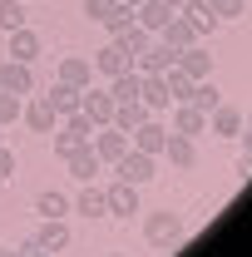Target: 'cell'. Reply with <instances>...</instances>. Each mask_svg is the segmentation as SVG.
Segmentation results:
<instances>
[{"label":"cell","instance_id":"ac0fdd59","mask_svg":"<svg viewBox=\"0 0 252 257\" xmlns=\"http://www.w3.org/2000/svg\"><path fill=\"white\" fill-rule=\"evenodd\" d=\"M178 69H183L188 79H208V74H213V55L203 50V40L188 45V50H178Z\"/></svg>","mask_w":252,"mask_h":257},{"label":"cell","instance_id":"d4e9b609","mask_svg":"<svg viewBox=\"0 0 252 257\" xmlns=\"http://www.w3.org/2000/svg\"><path fill=\"white\" fill-rule=\"evenodd\" d=\"M45 99H50V109H55L60 119H64V114H74V109H79V89H74V84H60V79L50 84V94H45Z\"/></svg>","mask_w":252,"mask_h":257},{"label":"cell","instance_id":"f546056e","mask_svg":"<svg viewBox=\"0 0 252 257\" xmlns=\"http://www.w3.org/2000/svg\"><path fill=\"white\" fill-rule=\"evenodd\" d=\"M109 94H114V104H124V99H139V69H119V74L109 79Z\"/></svg>","mask_w":252,"mask_h":257},{"label":"cell","instance_id":"44dd1931","mask_svg":"<svg viewBox=\"0 0 252 257\" xmlns=\"http://www.w3.org/2000/svg\"><path fill=\"white\" fill-rule=\"evenodd\" d=\"M79 218H109V198H104V188H94V183H84V193L69 203Z\"/></svg>","mask_w":252,"mask_h":257},{"label":"cell","instance_id":"8d00e7d4","mask_svg":"<svg viewBox=\"0 0 252 257\" xmlns=\"http://www.w3.org/2000/svg\"><path fill=\"white\" fill-rule=\"evenodd\" d=\"M232 173H237V178L247 183V178H252V154H242V159H237V168H232Z\"/></svg>","mask_w":252,"mask_h":257},{"label":"cell","instance_id":"6da1fadb","mask_svg":"<svg viewBox=\"0 0 252 257\" xmlns=\"http://www.w3.org/2000/svg\"><path fill=\"white\" fill-rule=\"evenodd\" d=\"M144 237H149V247L158 252H168V247H178L183 242V223H178V213H149V223H144Z\"/></svg>","mask_w":252,"mask_h":257},{"label":"cell","instance_id":"1f68e13d","mask_svg":"<svg viewBox=\"0 0 252 257\" xmlns=\"http://www.w3.org/2000/svg\"><path fill=\"white\" fill-rule=\"evenodd\" d=\"M25 25V0H0V30H20Z\"/></svg>","mask_w":252,"mask_h":257},{"label":"cell","instance_id":"bcb514c9","mask_svg":"<svg viewBox=\"0 0 252 257\" xmlns=\"http://www.w3.org/2000/svg\"><path fill=\"white\" fill-rule=\"evenodd\" d=\"M0 134H5V128H0ZM0 144H5V139H0Z\"/></svg>","mask_w":252,"mask_h":257},{"label":"cell","instance_id":"b9f144b4","mask_svg":"<svg viewBox=\"0 0 252 257\" xmlns=\"http://www.w3.org/2000/svg\"><path fill=\"white\" fill-rule=\"evenodd\" d=\"M168 5H173V10H178V5H183V0H168Z\"/></svg>","mask_w":252,"mask_h":257},{"label":"cell","instance_id":"4316f807","mask_svg":"<svg viewBox=\"0 0 252 257\" xmlns=\"http://www.w3.org/2000/svg\"><path fill=\"white\" fill-rule=\"evenodd\" d=\"M163 84H168V99H173V104H188V99H193V84H198V79H188V74L173 64V69H163Z\"/></svg>","mask_w":252,"mask_h":257},{"label":"cell","instance_id":"30bf717a","mask_svg":"<svg viewBox=\"0 0 252 257\" xmlns=\"http://www.w3.org/2000/svg\"><path fill=\"white\" fill-rule=\"evenodd\" d=\"M20 119H25L30 134H55V124H60V114L50 109V99H45V94H35L30 104H25V114H20Z\"/></svg>","mask_w":252,"mask_h":257},{"label":"cell","instance_id":"9c48e42d","mask_svg":"<svg viewBox=\"0 0 252 257\" xmlns=\"http://www.w3.org/2000/svg\"><path fill=\"white\" fill-rule=\"evenodd\" d=\"M79 109H84V114L94 119V128H104L109 119H114V94H109V89H94V84H89V89H79Z\"/></svg>","mask_w":252,"mask_h":257},{"label":"cell","instance_id":"8992f818","mask_svg":"<svg viewBox=\"0 0 252 257\" xmlns=\"http://www.w3.org/2000/svg\"><path fill=\"white\" fill-rule=\"evenodd\" d=\"M0 89L30 99V94H35V69H30L25 60H5V64H0Z\"/></svg>","mask_w":252,"mask_h":257},{"label":"cell","instance_id":"ee69618b","mask_svg":"<svg viewBox=\"0 0 252 257\" xmlns=\"http://www.w3.org/2000/svg\"><path fill=\"white\" fill-rule=\"evenodd\" d=\"M109 257H124V252H109Z\"/></svg>","mask_w":252,"mask_h":257},{"label":"cell","instance_id":"f35d334b","mask_svg":"<svg viewBox=\"0 0 252 257\" xmlns=\"http://www.w3.org/2000/svg\"><path fill=\"white\" fill-rule=\"evenodd\" d=\"M237 139H242V149H247V154H252V128H247V134H237Z\"/></svg>","mask_w":252,"mask_h":257},{"label":"cell","instance_id":"7bdbcfd3","mask_svg":"<svg viewBox=\"0 0 252 257\" xmlns=\"http://www.w3.org/2000/svg\"><path fill=\"white\" fill-rule=\"evenodd\" d=\"M124 5H144V0H124Z\"/></svg>","mask_w":252,"mask_h":257},{"label":"cell","instance_id":"2e32d148","mask_svg":"<svg viewBox=\"0 0 252 257\" xmlns=\"http://www.w3.org/2000/svg\"><path fill=\"white\" fill-rule=\"evenodd\" d=\"M30 242H35V247H45V252H64V247H69V223H64V218H45Z\"/></svg>","mask_w":252,"mask_h":257},{"label":"cell","instance_id":"7402d4cb","mask_svg":"<svg viewBox=\"0 0 252 257\" xmlns=\"http://www.w3.org/2000/svg\"><path fill=\"white\" fill-rule=\"evenodd\" d=\"M158 40H163V45H173V50H188V45H198L203 35L193 30V25L183 20V15H173V20H168V25L158 30Z\"/></svg>","mask_w":252,"mask_h":257},{"label":"cell","instance_id":"ba28073f","mask_svg":"<svg viewBox=\"0 0 252 257\" xmlns=\"http://www.w3.org/2000/svg\"><path fill=\"white\" fill-rule=\"evenodd\" d=\"M149 40H154V35H149L139 20H134V25H124V30H114V50H119V55L129 60V69H134V60L149 50Z\"/></svg>","mask_w":252,"mask_h":257},{"label":"cell","instance_id":"5b68a950","mask_svg":"<svg viewBox=\"0 0 252 257\" xmlns=\"http://www.w3.org/2000/svg\"><path fill=\"white\" fill-rule=\"evenodd\" d=\"M173 64H178V50H173V45H163V40L154 35V40H149V50L134 60V69H139V74H163V69H173Z\"/></svg>","mask_w":252,"mask_h":257},{"label":"cell","instance_id":"74e56055","mask_svg":"<svg viewBox=\"0 0 252 257\" xmlns=\"http://www.w3.org/2000/svg\"><path fill=\"white\" fill-rule=\"evenodd\" d=\"M30 247H35V242H25V247H15V252H10V247H0V257H30Z\"/></svg>","mask_w":252,"mask_h":257},{"label":"cell","instance_id":"e0dca14e","mask_svg":"<svg viewBox=\"0 0 252 257\" xmlns=\"http://www.w3.org/2000/svg\"><path fill=\"white\" fill-rule=\"evenodd\" d=\"M158 159H168L173 168H193V163H198V149H193L188 134H173V128H168V144H163V154H158Z\"/></svg>","mask_w":252,"mask_h":257},{"label":"cell","instance_id":"ab89813d","mask_svg":"<svg viewBox=\"0 0 252 257\" xmlns=\"http://www.w3.org/2000/svg\"><path fill=\"white\" fill-rule=\"evenodd\" d=\"M30 257H55V252H45V247H30Z\"/></svg>","mask_w":252,"mask_h":257},{"label":"cell","instance_id":"8fae6325","mask_svg":"<svg viewBox=\"0 0 252 257\" xmlns=\"http://www.w3.org/2000/svg\"><path fill=\"white\" fill-rule=\"evenodd\" d=\"M173 15H178V10H173L168 0H144V5H134V20H139L149 35H158L168 20H173Z\"/></svg>","mask_w":252,"mask_h":257},{"label":"cell","instance_id":"7dc6e473","mask_svg":"<svg viewBox=\"0 0 252 257\" xmlns=\"http://www.w3.org/2000/svg\"><path fill=\"white\" fill-rule=\"evenodd\" d=\"M242 5H252V0H242Z\"/></svg>","mask_w":252,"mask_h":257},{"label":"cell","instance_id":"52a82bcc","mask_svg":"<svg viewBox=\"0 0 252 257\" xmlns=\"http://www.w3.org/2000/svg\"><path fill=\"white\" fill-rule=\"evenodd\" d=\"M104 198H109V218H134V213H139V188L124 183V178H114V183L104 188Z\"/></svg>","mask_w":252,"mask_h":257},{"label":"cell","instance_id":"5bb4252c","mask_svg":"<svg viewBox=\"0 0 252 257\" xmlns=\"http://www.w3.org/2000/svg\"><path fill=\"white\" fill-rule=\"evenodd\" d=\"M64 163H69V173H74L79 183H94V178H99V168H104V163H99V154L89 149V144L69 149V154H64Z\"/></svg>","mask_w":252,"mask_h":257},{"label":"cell","instance_id":"e575fe53","mask_svg":"<svg viewBox=\"0 0 252 257\" xmlns=\"http://www.w3.org/2000/svg\"><path fill=\"white\" fill-rule=\"evenodd\" d=\"M109 10H114V0H84V15H89V20H104Z\"/></svg>","mask_w":252,"mask_h":257},{"label":"cell","instance_id":"60d3db41","mask_svg":"<svg viewBox=\"0 0 252 257\" xmlns=\"http://www.w3.org/2000/svg\"><path fill=\"white\" fill-rule=\"evenodd\" d=\"M242 128H252V114H242Z\"/></svg>","mask_w":252,"mask_h":257},{"label":"cell","instance_id":"7c38bea8","mask_svg":"<svg viewBox=\"0 0 252 257\" xmlns=\"http://www.w3.org/2000/svg\"><path fill=\"white\" fill-rule=\"evenodd\" d=\"M178 15H183V20H188V25L203 35V40H208V35L222 25L218 15H213V5H208V0H183V5H178Z\"/></svg>","mask_w":252,"mask_h":257},{"label":"cell","instance_id":"603a6c76","mask_svg":"<svg viewBox=\"0 0 252 257\" xmlns=\"http://www.w3.org/2000/svg\"><path fill=\"white\" fill-rule=\"evenodd\" d=\"M173 134H188V139L208 134V114H203L198 104H178V114H173Z\"/></svg>","mask_w":252,"mask_h":257},{"label":"cell","instance_id":"d6a6232c","mask_svg":"<svg viewBox=\"0 0 252 257\" xmlns=\"http://www.w3.org/2000/svg\"><path fill=\"white\" fill-rule=\"evenodd\" d=\"M99 25H104L109 35H114V30H124V25H134V5H124V0H114V10H109V15L99 20Z\"/></svg>","mask_w":252,"mask_h":257},{"label":"cell","instance_id":"f6af8a7d","mask_svg":"<svg viewBox=\"0 0 252 257\" xmlns=\"http://www.w3.org/2000/svg\"><path fill=\"white\" fill-rule=\"evenodd\" d=\"M0 188H5V178H0Z\"/></svg>","mask_w":252,"mask_h":257},{"label":"cell","instance_id":"3957f363","mask_svg":"<svg viewBox=\"0 0 252 257\" xmlns=\"http://www.w3.org/2000/svg\"><path fill=\"white\" fill-rule=\"evenodd\" d=\"M163 144H168V124H163L158 114H149L144 124L129 134V149H139V154H154V159L163 154Z\"/></svg>","mask_w":252,"mask_h":257},{"label":"cell","instance_id":"4fadbf2b","mask_svg":"<svg viewBox=\"0 0 252 257\" xmlns=\"http://www.w3.org/2000/svg\"><path fill=\"white\" fill-rule=\"evenodd\" d=\"M55 79H60V84H74V89H89V79H94V64L84 60V55H64L60 69H55Z\"/></svg>","mask_w":252,"mask_h":257},{"label":"cell","instance_id":"c3c4849f","mask_svg":"<svg viewBox=\"0 0 252 257\" xmlns=\"http://www.w3.org/2000/svg\"><path fill=\"white\" fill-rule=\"evenodd\" d=\"M25 5H30V0H25Z\"/></svg>","mask_w":252,"mask_h":257},{"label":"cell","instance_id":"484cf974","mask_svg":"<svg viewBox=\"0 0 252 257\" xmlns=\"http://www.w3.org/2000/svg\"><path fill=\"white\" fill-rule=\"evenodd\" d=\"M94 74H104V79H114V74H119V69H129V60L124 55H119V50H114V40H109V45H104V50H94Z\"/></svg>","mask_w":252,"mask_h":257},{"label":"cell","instance_id":"d6986e66","mask_svg":"<svg viewBox=\"0 0 252 257\" xmlns=\"http://www.w3.org/2000/svg\"><path fill=\"white\" fill-rule=\"evenodd\" d=\"M40 35L30 30V25H20V30H10V60H25V64H35L40 60Z\"/></svg>","mask_w":252,"mask_h":257},{"label":"cell","instance_id":"ffe728a7","mask_svg":"<svg viewBox=\"0 0 252 257\" xmlns=\"http://www.w3.org/2000/svg\"><path fill=\"white\" fill-rule=\"evenodd\" d=\"M208 128H213L218 139H237V134H242V109H232V104H218V109L208 114Z\"/></svg>","mask_w":252,"mask_h":257},{"label":"cell","instance_id":"f1b7e54d","mask_svg":"<svg viewBox=\"0 0 252 257\" xmlns=\"http://www.w3.org/2000/svg\"><path fill=\"white\" fill-rule=\"evenodd\" d=\"M188 104H198L203 114H213V109H218V104H222V89H218V84H213V74L193 84V99H188Z\"/></svg>","mask_w":252,"mask_h":257},{"label":"cell","instance_id":"277c9868","mask_svg":"<svg viewBox=\"0 0 252 257\" xmlns=\"http://www.w3.org/2000/svg\"><path fill=\"white\" fill-rule=\"evenodd\" d=\"M89 149L99 154V163H109V168H114V163L129 154V134H124V128H114V124H104V128H94Z\"/></svg>","mask_w":252,"mask_h":257},{"label":"cell","instance_id":"7a4b0ae2","mask_svg":"<svg viewBox=\"0 0 252 257\" xmlns=\"http://www.w3.org/2000/svg\"><path fill=\"white\" fill-rule=\"evenodd\" d=\"M114 173H119L124 183H134V188H144V183H154V178H158V159H154V154H139V149H129L124 159L114 163Z\"/></svg>","mask_w":252,"mask_h":257},{"label":"cell","instance_id":"9a60e30c","mask_svg":"<svg viewBox=\"0 0 252 257\" xmlns=\"http://www.w3.org/2000/svg\"><path fill=\"white\" fill-rule=\"evenodd\" d=\"M139 99H144V109L149 114H163L173 99H168V84H163V74H139Z\"/></svg>","mask_w":252,"mask_h":257},{"label":"cell","instance_id":"83f0119b","mask_svg":"<svg viewBox=\"0 0 252 257\" xmlns=\"http://www.w3.org/2000/svg\"><path fill=\"white\" fill-rule=\"evenodd\" d=\"M35 213H40V218H64V213H69V198H64L60 188H45L35 198Z\"/></svg>","mask_w":252,"mask_h":257},{"label":"cell","instance_id":"d590c367","mask_svg":"<svg viewBox=\"0 0 252 257\" xmlns=\"http://www.w3.org/2000/svg\"><path fill=\"white\" fill-rule=\"evenodd\" d=\"M0 178H15V154L0 144Z\"/></svg>","mask_w":252,"mask_h":257},{"label":"cell","instance_id":"836d02e7","mask_svg":"<svg viewBox=\"0 0 252 257\" xmlns=\"http://www.w3.org/2000/svg\"><path fill=\"white\" fill-rule=\"evenodd\" d=\"M208 5H213V15H218V20H237V15L247 10L242 0H208Z\"/></svg>","mask_w":252,"mask_h":257},{"label":"cell","instance_id":"4dcf8cb0","mask_svg":"<svg viewBox=\"0 0 252 257\" xmlns=\"http://www.w3.org/2000/svg\"><path fill=\"white\" fill-rule=\"evenodd\" d=\"M20 114H25V99H20V94H10V89H0V128L20 124Z\"/></svg>","mask_w":252,"mask_h":257},{"label":"cell","instance_id":"cb8c5ba5","mask_svg":"<svg viewBox=\"0 0 252 257\" xmlns=\"http://www.w3.org/2000/svg\"><path fill=\"white\" fill-rule=\"evenodd\" d=\"M149 119V109H144V99H124V104H114V119L109 124L114 128H124V134H134V128Z\"/></svg>","mask_w":252,"mask_h":257}]
</instances>
